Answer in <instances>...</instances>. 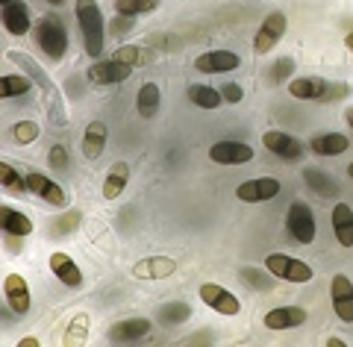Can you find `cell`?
I'll use <instances>...</instances> for the list:
<instances>
[{"label":"cell","mask_w":353,"mask_h":347,"mask_svg":"<svg viewBox=\"0 0 353 347\" xmlns=\"http://www.w3.org/2000/svg\"><path fill=\"white\" fill-rule=\"evenodd\" d=\"M85 327H88V318L85 315H77L74 324L68 330H74V335H65V344H77V341H83L85 339Z\"/></svg>","instance_id":"cell-37"},{"label":"cell","mask_w":353,"mask_h":347,"mask_svg":"<svg viewBox=\"0 0 353 347\" xmlns=\"http://www.w3.org/2000/svg\"><path fill=\"white\" fill-rule=\"evenodd\" d=\"M174 271H176V262L171 256H148L139 265H132V277H139V279H162Z\"/></svg>","instance_id":"cell-21"},{"label":"cell","mask_w":353,"mask_h":347,"mask_svg":"<svg viewBox=\"0 0 353 347\" xmlns=\"http://www.w3.org/2000/svg\"><path fill=\"white\" fill-rule=\"evenodd\" d=\"M209 159L218 165H241L253 159V148L241 141H218L209 148Z\"/></svg>","instance_id":"cell-15"},{"label":"cell","mask_w":353,"mask_h":347,"mask_svg":"<svg viewBox=\"0 0 353 347\" xmlns=\"http://www.w3.org/2000/svg\"><path fill=\"white\" fill-rule=\"evenodd\" d=\"M112 59H118V62H124V65H145L150 56H148V50L145 48H139V44H127V48H118L115 53H112Z\"/></svg>","instance_id":"cell-32"},{"label":"cell","mask_w":353,"mask_h":347,"mask_svg":"<svg viewBox=\"0 0 353 347\" xmlns=\"http://www.w3.org/2000/svg\"><path fill=\"white\" fill-rule=\"evenodd\" d=\"M262 144L268 148L274 156H280V159H289V162H297V159H303V141H297L294 136H289V132H283V130H268L262 136Z\"/></svg>","instance_id":"cell-8"},{"label":"cell","mask_w":353,"mask_h":347,"mask_svg":"<svg viewBox=\"0 0 353 347\" xmlns=\"http://www.w3.org/2000/svg\"><path fill=\"white\" fill-rule=\"evenodd\" d=\"M106 148V124L103 121H92V124L85 127L83 132V153H85V159H101V153Z\"/></svg>","instance_id":"cell-23"},{"label":"cell","mask_w":353,"mask_h":347,"mask_svg":"<svg viewBox=\"0 0 353 347\" xmlns=\"http://www.w3.org/2000/svg\"><path fill=\"white\" fill-rule=\"evenodd\" d=\"M77 227H80V212L71 209V212H65L62 218H57V224H53V236L62 239L65 232H71V230H77Z\"/></svg>","instance_id":"cell-35"},{"label":"cell","mask_w":353,"mask_h":347,"mask_svg":"<svg viewBox=\"0 0 353 347\" xmlns=\"http://www.w3.org/2000/svg\"><path fill=\"white\" fill-rule=\"evenodd\" d=\"M309 148H312V153H318V156H339L350 148V141H347L345 132H321V136H315L309 141Z\"/></svg>","instance_id":"cell-24"},{"label":"cell","mask_w":353,"mask_h":347,"mask_svg":"<svg viewBox=\"0 0 353 347\" xmlns=\"http://www.w3.org/2000/svg\"><path fill=\"white\" fill-rule=\"evenodd\" d=\"M3 27L9 36H27V32L32 30V18H30V9L27 3H21V0H15V3L3 6Z\"/></svg>","instance_id":"cell-20"},{"label":"cell","mask_w":353,"mask_h":347,"mask_svg":"<svg viewBox=\"0 0 353 347\" xmlns=\"http://www.w3.org/2000/svg\"><path fill=\"white\" fill-rule=\"evenodd\" d=\"M327 347H345V341L341 339H327Z\"/></svg>","instance_id":"cell-42"},{"label":"cell","mask_w":353,"mask_h":347,"mask_svg":"<svg viewBox=\"0 0 353 347\" xmlns=\"http://www.w3.org/2000/svg\"><path fill=\"white\" fill-rule=\"evenodd\" d=\"M330 292H333L336 315L345 324H353V283L347 279V274H336L333 283H330Z\"/></svg>","instance_id":"cell-14"},{"label":"cell","mask_w":353,"mask_h":347,"mask_svg":"<svg viewBox=\"0 0 353 347\" xmlns=\"http://www.w3.org/2000/svg\"><path fill=\"white\" fill-rule=\"evenodd\" d=\"M353 88L347 83L321 80V77H297L289 83V95L297 100H309V103H330V100L347 97Z\"/></svg>","instance_id":"cell-1"},{"label":"cell","mask_w":353,"mask_h":347,"mask_svg":"<svg viewBox=\"0 0 353 347\" xmlns=\"http://www.w3.org/2000/svg\"><path fill=\"white\" fill-rule=\"evenodd\" d=\"M132 74V65H124L118 59H106V62H94L88 68V83L94 86H112V83H124L130 80Z\"/></svg>","instance_id":"cell-13"},{"label":"cell","mask_w":353,"mask_h":347,"mask_svg":"<svg viewBox=\"0 0 353 347\" xmlns=\"http://www.w3.org/2000/svg\"><path fill=\"white\" fill-rule=\"evenodd\" d=\"M301 324H306V309H301V306H277L265 315V327L277 330V333L294 330V327H301Z\"/></svg>","instance_id":"cell-19"},{"label":"cell","mask_w":353,"mask_h":347,"mask_svg":"<svg viewBox=\"0 0 353 347\" xmlns=\"http://www.w3.org/2000/svg\"><path fill=\"white\" fill-rule=\"evenodd\" d=\"M0 227L9 239H27L32 232V221L24 215V212H15L12 206H0Z\"/></svg>","instance_id":"cell-22"},{"label":"cell","mask_w":353,"mask_h":347,"mask_svg":"<svg viewBox=\"0 0 353 347\" xmlns=\"http://www.w3.org/2000/svg\"><path fill=\"white\" fill-rule=\"evenodd\" d=\"M12 139L18 144H32L39 139V124L36 121H18V124L12 127Z\"/></svg>","instance_id":"cell-34"},{"label":"cell","mask_w":353,"mask_h":347,"mask_svg":"<svg viewBox=\"0 0 353 347\" xmlns=\"http://www.w3.org/2000/svg\"><path fill=\"white\" fill-rule=\"evenodd\" d=\"M157 6H159V0H115V15L136 18V15L153 12Z\"/></svg>","instance_id":"cell-31"},{"label":"cell","mask_w":353,"mask_h":347,"mask_svg":"<svg viewBox=\"0 0 353 347\" xmlns=\"http://www.w3.org/2000/svg\"><path fill=\"white\" fill-rule=\"evenodd\" d=\"M241 65L239 53L233 50H209V53H201L194 59V71L201 74H227V71H236Z\"/></svg>","instance_id":"cell-11"},{"label":"cell","mask_w":353,"mask_h":347,"mask_svg":"<svg viewBox=\"0 0 353 347\" xmlns=\"http://www.w3.org/2000/svg\"><path fill=\"white\" fill-rule=\"evenodd\" d=\"M201 300L209 309H215L218 315H239L241 312L239 297L233 292H227L224 286H215V283H203L201 286Z\"/></svg>","instance_id":"cell-9"},{"label":"cell","mask_w":353,"mask_h":347,"mask_svg":"<svg viewBox=\"0 0 353 347\" xmlns=\"http://www.w3.org/2000/svg\"><path fill=\"white\" fill-rule=\"evenodd\" d=\"M6 59L12 62V65H18V68H24V74L30 77V80H32V83H39L41 92L48 95L50 100H57V103H59V88L53 86V80L48 77V71H44L41 65H39L36 59H32L30 53H21V50H6Z\"/></svg>","instance_id":"cell-6"},{"label":"cell","mask_w":353,"mask_h":347,"mask_svg":"<svg viewBox=\"0 0 353 347\" xmlns=\"http://www.w3.org/2000/svg\"><path fill=\"white\" fill-rule=\"evenodd\" d=\"M3 295H6V304L15 315H27L30 312V286L21 274H6L3 279Z\"/></svg>","instance_id":"cell-16"},{"label":"cell","mask_w":353,"mask_h":347,"mask_svg":"<svg viewBox=\"0 0 353 347\" xmlns=\"http://www.w3.org/2000/svg\"><path fill=\"white\" fill-rule=\"evenodd\" d=\"M285 24H289V18H285L283 12H271L268 18H265L259 24L256 39H253V53L265 56L271 48H277V41L285 36Z\"/></svg>","instance_id":"cell-7"},{"label":"cell","mask_w":353,"mask_h":347,"mask_svg":"<svg viewBox=\"0 0 353 347\" xmlns=\"http://www.w3.org/2000/svg\"><path fill=\"white\" fill-rule=\"evenodd\" d=\"M50 165L57 168V171H65V168H68V153H65L62 144H53L50 148Z\"/></svg>","instance_id":"cell-40"},{"label":"cell","mask_w":353,"mask_h":347,"mask_svg":"<svg viewBox=\"0 0 353 347\" xmlns=\"http://www.w3.org/2000/svg\"><path fill=\"white\" fill-rule=\"evenodd\" d=\"M285 230H289V236L297 241V244H312L315 241V215L312 209H309L306 200H294L289 206V215H285Z\"/></svg>","instance_id":"cell-4"},{"label":"cell","mask_w":353,"mask_h":347,"mask_svg":"<svg viewBox=\"0 0 353 347\" xmlns=\"http://www.w3.org/2000/svg\"><path fill=\"white\" fill-rule=\"evenodd\" d=\"M32 88V80L27 74H6L0 80V95L3 97H21V95H30Z\"/></svg>","instance_id":"cell-30"},{"label":"cell","mask_w":353,"mask_h":347,"mask_svg":"<svg viewBox=\"0 0 353 347\" xmlns=\"http://www.w3.org/2000/svg\"><path fill=\"white\" fill-rule=\"evenodd\" d=\"M27 188L36 197H41L44 204H50V206H68V195H65V188L59 183H53L50 177H44V174H27Z\"/></svg>","instance_id":"cell-12"},{"label":"cell","mask_w":353,"mask_h":347,"mask_svg":"<svg viewBox=\"0 0 353 347\" xmlns=\"http://www.w3.org/2000/svg\"><path fill=\"white\" fill-rule=\"evenodd\" d=\"M32 32H36V44L53 62H59L65 50H68V32H65V24L59 15H41Z\"/></svg>","instance_id":"cell-3"},{"label":"cell","mask_w":353,"mask_h":347,"mask_svg":"<svg viewBox=\"0 0 353 347\" xmlns=\"http://www.w3.org/2000/svg\"><path fill=\"white\" fill-rule=\"evenodd\" d=\"M345 118H347V124H350V127H353V106H350V109H347V112H345Z\"/></svg>","instance_id":"cell-43"},{"label":"cell","mask_w":353,"mask_h":347,"mask_svg":"<svg viewBox=\"0 0 353 347\" xmlns=\"http://www.w3.org/2000/svg\"><path fill=\"white\" fill-rule=\"evenodd\" d=\"M221 95H224V103H241V100H245V88L236 83H227L221 88Z\"/></svg>","instance_id":"cell-38"},{"label":"cell","mask_w":353,"mask_h":347,"mask_svg":"<svg viewBox=\"0 0 353 347\" xmlns=\"http://www.w3.org/2000/svg\"><path fill=\"white\" fill-rule=\"evenodd\" d=\"M292 71H294V59H289V56H285V59H280L277 65H274V77H271V80H274V83H283Z\"/></svg>","instance_id":"cell-39"},{"label":"cell","mask_w":353,"mask_h":347,"mask_svg":"<svg viewBox=\"0 0 353 347\" xmlns=\"http://www.w3.org/2000/svg\"><path fill=\"white\" fill-rule=\"evenodd\" d=\"M48 3H50V6H62V3H65V0H48Z\"/></svg>","instance_id":"cell-45"},{"label":"cell","mask_w":353,"mask_h":347,"mask_svg":"<svg viewBox=\"0 0 353 347\" xmlns=\"http://www.w3.org/2000/svg\"><path fill=\"white\" fill-rule=\"evenodd\" d=\"M50 271H53V277H57L59 283H65L68 288H80L83 286V271L77 268V262L71 259L68 253H62V250L50 253Z\"/></svg>","instance_id":"cell-17"},{"label":"cell","mask_w":353,"mask_h":347,"mask_svg":"<svg viewBox=\"0 0 353 347\" xmlns=\"http://www.w3.org/2000/svg\"><path fill=\"white\" fill-rule=\"evenodd\" d=\"M127 30H132V18L115 15V21H112V36H121V32H127Z\"/></svg>","instance_id":"cell-41"},{"label":"cell","mask_w":353,"mask_h":347,"mask_svg":"<svg viewBox=\"0 0 353 347\" xmlns=\"http://www.w3.org/2000/svg\"><path fill=\"white\" fill-rule=\"evenodd\" d=\"M189 103L194 106H201V109H218L221 103H224V95H221V88H212V86H201V83H194L189 86Z\"/></svg>","instance_id":"cell-28"},{"label":"cell","mask_w":353,"mask_h":347,"mask_svg":"<svg viewBox=\"0 0 353 347\" xmlns=\"http://www.w3.org/2000/svg\"><path fill=\"white\" fill-rule=\"evenodd\" d=\"M77 24H80L83 32V48L88 56H97L103 50V41H106V21L103 12L97 6V0H77Z\"/></svg>","instance_id":"cell-2"},{"label":"cell","mask_w":353,"mask_h":347,"mask_svg":"<svg viewBox=\"0 0 353 347\" xmlns=\"http://www.w3.org/2000/svg\"><path fill=\"white\" fill-rule=\"evenodd\" d=\"M303 180L306 186H312L315 188V195H321V197H333L339 195V183L333 180V177H327L321 171H315V168H306L303 171Z\"/></svg>","instance_id":"cell-29"},{"label":"cell","mask_w":353,"mask_h":347,"mask_svg":"<svg viewBox=\"0 0 353 347\" xmlns=\"http://www.w3.org/2000/svg\"><path fill=\"white\" fill-rule=\"evenodd\" d=\"M280 180H274V177H256V180H245L236 195L239 200H245V204H262V200H271L280 195Z\"/></svg>","instance_id":"cell-10"},{"label":"cell","mask_w":353,"mask_h":347,"mask_svg":"<svg viewBox=\"0 0 353 347\" xmlns=\"http://www.w3.org/2000/svg\"><path fill=\"white\" fill-rule=\"evenodd\" d=\"M347 177H350V180H353V162L347 165Z\"/></svg>","instance_id":"cell-46"},{"label":"cell","mask_w":353,"mask_h":347,"mask_svg":"<svg viewBox=\"0 0 353 347\" xmlns=\"http://www.w3.org/2000/svg\"><path fill=\"white\" fill-rule=\"evenodd\" d=\"M333 230L341 248H353V209L347 204H336L333 209Z\"/></svg>","instance_id":"cell-25"},{"label":"cell","mask_w":353,"mask_h":347,"mask_svg":"<svg viewBox=\"0 0 353 347\" xmlns=\"http://www.w3.org/2000/svg\"><path fill=\"white\" fill-rule=\"evenodd\" d=\"M192 315V309L185 306V304H168L162 309V321H168V324H180Z\"/></svg>","instance_id":"cell-36"},{"label":"cell","mask_w":353,"mask_h":347,"mask_svg":"<svg viewBox=\"0 0 353 347\" xmlns=\"http://www.w3.org/2000/svg\"><path fill=\"white\" fill-rule=\"evenodd\" d=\"M153 324L150 318H127V321H118L112 324V330H109V341H139L150 335Z\"/></svg>","instance_id":"cell-18"},{"label":"cell","mask_w":353,"mask_h":347,"mask_svg":"<svg viewBox=\"0 0 353 347\" xmlns=\"http://www.w3.org/2000/svg\"><path fill=\"white\" fill-rule=\"evenodd\" d=\"M127 183H130V165L127 162H115L112 168H109L106 180H103V197L115 200L127 188Z\"/></svg>","instance_id":"cell-27"},{"label":"cell","mask_w":353,"mask_h":347,"mask_svg":"<svg viewBox=\"0 0 353 347\" xmlns=\"http://www.w3.org/2000/svg\"><path fill=\"white\" fill-rule=\"evenodd\" d=\"M0 180H3V188H9V192H30L27 177H21L9 162H0Z\"/></svg>","instance_id":"cell-33"},{"label":"cell","mask_w":353,"mask_h":347,"mask_svg":"<svg viewBox=\"0 0 353 347\" xmlns=\"http://www.w3.org/2000/svg\"><path fill=\"white\" fill-rule=\"evenodd\" d=\"M345 44H347V48H350V50H353V32H350V36H347V39H345Z\"/></svg>","instance_id":"cell-44"},{"label":"cell","mask_w":353,"mask_h":347,"mask_svg":"<svg viewBox=\"0 0 353 347\" xmlns=\"http://www.w3.org/2000/svg\"><path fill=\"white\" fill-rule=\"evenodd\" d=\"M265 268H268L274 277L285 279V283H309V279H312V268H309L303 259H294L289 253L265 256Z\"/></svg>","instance_id":"cell-5"},{"label":"cell","mask_w":353,"mask_h":347,"mask_svg":"<svg viewBox=\"0 0 353 347\" xmlns=\"http://www.w3.org/2000/svg\"><path fill=\"white\" fill-rule=\"evenodd\" d=\"M0 3H3V6H9V3H15V0H0Z\"/></svg>","instance_id":"cell-47"},{"label":"cell","mask_w":353,"mask_h":347,"mask_svg":"<svg viewBox=\"0 0 353 347\" xmlns=\"http://www.w3.org/2000/svg\"><path fill=\"white\" fill-rule=\"evenodd\" d=\"M159 100H162V95H159V86L157 83H145L139 88V95H136V112L145 121H150V118H157V112H159Z\"/></svg>","instance_id":"cell-26"}]
</instances>
